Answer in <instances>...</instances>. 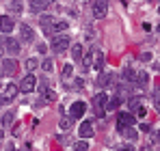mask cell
Here are the masks:
<instances>
[{
    "instance_id": "obj_1",
    "label": "cell",
    "mask_w": 160,
    "mask_h": 151,
    "mask_svg": "<svg viewBox=\"0 0 160 151\" xmlns=\"http://www.w3.org/2000/svg\"><path fill=\"white\" fill-rule=\"evenodd\" d=\"M106 104H108L106 93H98V95L93 97V108H95V114H98V117H104V114H106Z\"/></svg>"
},
{
    "instance_id": "obj_2",
    "label": "cell",
    "mask_w": 160,
    "mask_h": 151,
    "mask_svg": "<svg viewBox=\"0 0 160 151\" xmlns=\"http://www.w3.org/2000/svg\"><path fill=\"white\" fill-rule=\"evenodd\" d=\"M15 95H18V84L9 82V84L4 86L2 95H0V104H9V101H13V100H15Z\"/></svg>"
},
{
    "instance_id": "obj_3",
    "label": "cell",
    "mask_w": 160,
    "mask_h": 151,
    "mask_svg": "<svg viewBox=\"0 0 160 151\" xmlns=\"http://www.w3.org/2000/svg\"><path fill=\"white\" fill-rule=\"evenodd\" d=\"M106 11H108L106 0H93V4H91V13H93L98 20H102V17L106 15Z\"/></svg>"
},
{
    "instance_id": "obj_4",
    "label": "cell",
    "mask_w": 160,
    "mask_h": 151,
    "mask_svg": "<svg viewBox=\"0 0 160 151\" xmlns=\"http://www.w3.org/2000/svg\"><path fill=\"white\" fill-rule=\"evenodd\" d=\"M35 89H37V78L32 74H28L26 78L20 82V91H22V93H32Z\"/></svg>"
},
{
    "instance_id": "obj_5",
    "label": "cell",
    "mask_w": 160,
    "mask_h": 151,
    "mask_svg": "<svg viewBox=\"0 0 160 151\" xmlns=\"http://www.w3.org/2000/svg\"><path fill=\"white\" fill-rule=\"evenodd\" d=\"M69 48V37H52V50L54 52H65Z\"/></svg>"
},
{
    "instance_id": "obj_6",
    "label": "cell",
    "mask_w": 160,
    "mask_h": 151,
    "mask_svg": "<svg viewBox=\"0 0 160 151\" xmlns=\"http://www.w3.org/2000/svg\"><path fill=\"white\" fill-rule=\"evenodd\" d=\"M132 125H134L132 112H119V117H117V129H121V127H132Z\"/></svg>"
},
{
    "instance_id": "obj_7",
    "label": "cell",
    "mask_w": 160,
    "mask_h": 151,
    "mask_svg": "<svg viewBox=\"0 0 160 151\" xmlns=\"http://www.w3.org/2000/svg\"><path fill=\"white\" fill-rule=\"evenodd\" d=\"M0 65H2V67H0V74L2 76H13L15 71H18V65H15L13 58H7V61H2Z\"/></svg>"
},
{
    "instance_id": "obj_8",
    "label": "cell",
    "mask_w": 160,
    "mask_h": 151,
    "mask_svg": "<svg viewBox=\"0 0 160 151\" xmlns=\"http://www.w3.org/2000/svg\"><path fill=\"white\" fill-rule=\"evenodd\" d=\"M13 26H15V22H13L11 15H0V30H2L4 35H9V32L13 30Z\"/></svg>"
},
{
    "instance_id": "obj_9",
    "label": "cell",
    "mask_w": 160,
    "mask_h": 151,
    "mask_svg": "<svg viewBox=\"0 0 160 151\" xmlns=\"http://www.w3.org/2000/svg\"><path fill=\"white\" fill-rule=\"evenodd\" d=\"M2 43H4V50L9 52V54H13V56H15V54H20V50H22V48H20V41H15V39H11V37H9V39H4Z\"/></svg>"
},
{
    "instance_id": "obj_10",
    "label": "cell",
    "mask_w": 160,
    "mask_h": 151,
    "mask_svg": "<svg viewBox=\"0 0 160 151\" xmlns=\"http://www.w3.org/2000/svg\"><path fill=\"white\" fill-rule=\"evenodd\" d=\"M63 30H67V22L65 20H54L46 35H56V32H63Z\"/></svg>"
},
{
    "instance_id": "obj_11",
    "label": "cell",
    "mask_w": 160,
    "mask_h": 151,
    "mask_svg": "<svg viewBox=\"0 0 160 151\" xmlns=\"http://www.w3.org/2000/svg\"><path fill=\"white\" fill-rule=\"evenodd\" d=\"M84 110H87L84 101H76V104H72V108H69V117H72V119H74V117H82Z\"/></svg>"
},
{
    "instance_id": "obj_12",
    "label": "cell",
    "mask_w": 160,
    "mask_h": 151,
    "mask_svg": "<svg viewBox=\"0 0 160 151\" xmlns=\"http://www.w3.org/2000/svg\"><path fill=\"white\" fill-rule=\"evenodd\" d=\"M50 7V0H30V9L35 11V13H41V11H46Z\"/></svg>"
},
{
    "instance_id": "obj_13",
    "label": "cell",
    "mask_w": 160,
    "mask_h": 151,
    "mask_svg": "<svg viewBox=\"0 0 160 151\" xmlns=\"http://www.w3.org/2000/svg\"><path fill=\"white\" fill-rule=\"evenodd\" d=\"M112 80H115L112 74H100V78H98V86H100V89H108V86L112 84Z\"/></svg>"
},
{
    "instance_id": "obj_14",
    "label": "cell",
    "mask_w": 160,
    "mask_h": 151,
    "mask_svg": "<svg viewBox=\"0 0 160 151\" xmlns=\"http://www.w3.org/2000/svg\"><path fill=\"white\" fill-rule=\"evenodd\" d=\"M80 138H84V140H87V138H91V136H93V125H91V123H89V121H84V123H80Z\"/></svg>"
},
{
    "instance_id": "obj_15",
    "label": "cell",
    "mask_w": 160,
    "mask_h": 151,
    "mask_svg": "<svg viewBox=\"0 0 160 151\" xmlns=\"http://www.w3.org/2000/svg\"><path fill=\"white\" fill-rule=\"evenodd\" d=\"M93 67L95 69H104V56H102V52L98 50V48H93Z\"/></svg>"
},
{
    "instance_id": "obj_16",
    "label": "cell",
    "mask_w": 160,
    "mask_h": 151,
    "mask_svg": "<svg viewBox=\"0 0 160 151\" xmlns=\"http://www.w3.org/2000/svg\"><path fill=\"white\" fill-rule=\"evenodd\" d=\"M20 35H22V39H24L26 43L35 41V32H32V28H30V26H22V28H20Z\"/></svg>"
},
{
    "instance_id": "obj_17",
    "label": "cell",
    "mask_w": 160,
    "mask_h": 151,
    "mask_svg": "<svg viewBox=\"0 0 160 151\" xmlns=\"http://www.w3.org/2000/svg\"><path fill=\"white\" fill-rule=\"evenodd\" d=\"M119 134H121V136H123V138H128V140H134V138H136V136H138V134H136V132H134L132 127H121V129H119Z\"/></svg>"
},
{
    "instance_id": "obj_18",
    "label": "cell",
    "mask_w": 160,
    "mask_h": 151,
    "mask_svg": "<svg viewBox=\"0 0 160 151\" xmlns=\"http://www.w3.org/2000/svg\"><path fill=\"white\" fill-rule=\"evenodd\" d=\"M128 108H130L132 112H138V110L143 108V104H141L138 97H130V100H128Z\"/></svg>"
},
{
    "instance_id": "obj_19",
    "label": "cell",
    "mask_w": 160,
    "mask_h": 151,
    "mask_svg": "<svg viewBox=\"0 0 160 151\" xmlns=\"http://www.w3.org/2000/svg\"><path fill=\"white\" fill-rule=\"evenodd\" d=\"M147 80H149V78H147L145 71H138V74H136V84H138L141 89H145V86H147Z\"/></svg>"
},
{
    "instance_id": "obj_20",
    "label": "cell",
    "mask_w": 160,
    "mask_h": 151,
    "mask_svg": "<svg viewBox=\"0 0 160 151\" xmlns=\"http://www.w3.org/2000/svg\"><path fill=\"white\" fill-rule=\"evenodd\" d=\"M119 104H121V97H119V95H117V97H110L108 104H106V110H117Z\"/></svg>"
},
{
    "instance_id": "obj_21",
    "label": "cell",
    "mask_w": 160,
    "mask_h": 151,
    "mask_svg": "<svg viewBox=\"0 0 160 151\" xmlns=\"http://www.w3.org/2000/svg\"><path fill=\"white\" fill-rule=\"evenodd\" d=\"M52 22H54V17H52V15H41V28H43L46 32H48V28L52 26Z\"/></svg>"
},
{
    "instance_id": "obj_22",
    "label": "cell",
    "mask_w": 160,
    "mask_h": 151,
    "mask_svg": "<svg viewBox=\"0 0 160 151\" xmlns=\"http://www.w3.org/2000/svg\"><path fill=\"white\" fill-rule=\"evenodd\" d=\"M123 78H126V82H134V84H136V74H134L130 67L123 69Z\"/></svg>"
},
{
    "instance_id": "obj_23",
    "label": "cell",
    "mask_w": 160,
    "mask_h": 151,
    "mask_svg": "<svg viewBox=\"0 0 160 151\" xmlns=\"http://www.w3.org/2000/svg\"><path fill=\"white\" fill-rule=\"evenodd\" d=\"M72 54H74V61H80L82 58V46L80 43H74L72 46Z\"/></svg>"
},
{
    "instance_id": "obj_24",
    "label": "cell",
    "mask_w": 160,
    "mask_h": 151,
    "mask_svg": "<svg viewBox=\"0 0 160 151\" xmlns=\"http://www.w3.org/2000/svg\"><path fill=\"white\" fill-rule=\"evenodd\" d=\"M72 123H74V119H72V117H63L58 125H61V129H69V127H72Z\"/></svg>"
},
{
    "instance_id": "obj_25",
    "label": "cell",
    "mask_w": 160,
    "mask_h": 151,
    "mask_svg": "<svg viewBox=\"0 0 160 151\" xmlns=\"http://www.w3.org/2000/svg\"><path fill=\"white\" fill-rule=\"evenodd\" d=\"M74 149H76V151H89V143L82 138V140H78V143L74 145Z\"/></svg>"
},
{
    "instance_id": "obj_26",
    "label": "cell",
    "mask_w": 160,
    "mask_h": 151,
    "mask_svg": "<svg viewBox=\"0 0 160 151\" xmlns=\"http://www.w3.org/2000/svg\"><path fill=\"white\" fill-rule=\"evenodd\" d=\"M72 74H74V69H72V65H69V63H67V65H65V69H63V80H65V82H67V80H69V78H72Z\"/></svg>"
},
{
    "instance_id": "obj_27",
    "label": "cell",
    "mask_w": 160,
    "mask_h": 151,
    "mask_svg": "<svg viewBox=\"0 0 160 151\" xmlns=\"http://www.w3.org/2000/svg\"><path fill=\"white\" fill-rule=\"evenodd\" d=\"M52 58H46V61H43V63H41V69H43V71H52Z\"/></svg>"
},
{
    "instance_id": "obj_28",
    "label": "cell",
    "mask_w": 160,
    "mask_h": 151,
    "mask_svg": "<svg viewBox=\"0 0 160 151\" xmlns=\"http://www.w3.org/2000/svg\"><path fill=\"white\" fill-rule=\"evenodd\" d=\"M35 67H37V61H35V58H28V61H26V69H28V71H32Z\"/></svg>"
},
{
    "instance_id": "obj_29",
    "label": "cell",
    "mask_w": 160,
    "mask_h": 151,
    "mask_svg": "<svg viewBox=\"0 0 160 151\" xmlns=\"http://www.w3.org/2000/svg\"><path fill=\"white\" fill-rule=\"evenodd\" d=\"M154 108H156V112L160 114V95H154Z\"/></svg>"
},
{
    "instance_id": "obj_30",
    "label": "cell",
    "mask_w": 160,
    "mask_h": 151,
    "mask_svg": "<svg viewBox=\"0 0 160 151\" xmlns=\"http://www.w3.org/2000/svg\"><path fill=\"white\" fill-rule=\"evenodd\" d=\"M52 100H56L54 91H46V101H52Z\"/></svg>"
},
{
    "instance_id": "obj_31",
    "label": "cell",
    "mask_w": 160,
    "mask_h": 151,
    "mask_svg": "<svg viewBox=\"0 0 160 151\" xmlns=\"http://www.w3.org/2000/svg\"><path fill=\"white\" fill-rule=\"evenodd\" d=\"M11 121H13V112H7V114H4V123H7V125H9V123H11Z\"/></svg>"
},
{
    "instance_id": "obj_32",
    "label": "cell",
    "mask_w": 160,
    "mask_h": 151,
    "mask_svg": "<svg viewBox=\"0 0 160 151\" xmlns=\"http://www.w3.org/2000/svg\"><path fill=\"white\" fill-rule=\"evenodd\" d=\"M141 61H152V54H149V52H143V54H141Z\"/></svg>"
},
{
    "instance_id": "obj_33",
    "label": "cell",
    "mask_w": 160,
    "mask_h": 151,
    "mask_svg": "<svg viewBox=\"0 0 160 151\" xmlns=\"http://www.w3.org/2000/svg\"><path fill=\"white\" fill-rule=\"evenodd\" d=\"M154 143H158V145H160V129L154 134Z\"/></svg>"
},
{
    "instance_id": "obj_34",
    "label": "cell",
    "mask_w": 160,
    "mask_h": 151,
    "mask_svg": "<svg viewBox=\"0 0 160 151\" xmlns=\"http://www.w3.org/2000/svg\"><path fill=\"white\" fill-rule=\"evenodd\" d=\"M2 54H4V43H0V58H2Z\"/></svg>"
},
{
    "instance_id": "obj_35",
    "label": "cell",
    "mask_w": 160,
    "mask_h": 151,
    "mask_svg": "<svg viewBox=\"0 0 160 151\" xmlns=\"http://www.w3.org/2000/svg\"><path fill=\"white\" fill-rule=\"evenodd\" d=\"M119 151H132V147H121Z\"/></svg>"
},
{
    "instance_id": "obj_36",
    "label": "cell",
    "mask_w": 160,
    "mask_h": 151,
    "mask_svg": "<svg viewBox=\"0 0 160 151\" xmlns=\"http://www.w3.org/2000/svg\"><path fill=\"white\" fill-rule=\"evenodd\" d=\"M11 2H13V4H20V2H22V0H11Z\"/></svg>"
},
{
    "instance_id": "obj_37",
    "label": "cell",
    "mask_w": 160,
    "mask_h": 151,
    "mask_svg": "<svg viewBox=\"0 0 160 151\" xmlns=\"http://www.w3.org/2000/svg\"><path fill=\"white\" fill-rule=\"evenodd\" d=\"M156 30H158V32H160V24H158V26H156Z\"/></svg>"
},
{
    "instance_id": "obj_38",
    "label": "cell",
    "mask_w": 160,
    "mask_h": 151,
    "mask_svg": "<svg viewBox=\"0 0 160 151\" xmlns=\"http://www.w3.org/2000/svg\"><path fill=\"white\" fill-rule=\"evenodd\" d=\"M0 143H2V132H0Z\"/></svg>"
},
{
    "instance_id": "obj_39",
    "label": "cell",
    "mask_w": 160,
    "mask_h": 151,
    "mask_svg": "<svg viewBox=\"0 0 160 151\" xmlns=\"http://www.w3.org/2000/svg\"><path fill=\"white\" fill-rule=\"evenodd\" d=\"M152 2H154V0H152Z\"/></svg>"
}]
</instances>
